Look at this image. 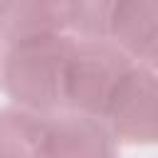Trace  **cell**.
Masks as SVG:
<instances>
[{"label": "cell", "mask_w": 158, "mask_h": 158, "mask_svg": "<svg viewBox=\"0 0 158 158\" xmlns=\"http://www.w3.org/2000/svg\"><path fill=\"white\" fill-rule=\"evenodd\" d=\"M67 30V0H0V40L5 44Z\"/></svg>", "instance_id": "5"}, {"label": "cell", "mask_w": 158, "mask_h": 158, "mask_svg": "<svg viewBox=\"0 0 158 158\" xmlns=\"http://www.w3.org/2000/svg\"><path fill=\"white\" fill-rule=\"evenodd\" d=\"M148 64H151V67H153V69L158 72V47H156V52L151 54V59H148Z\"/></svg>", "instance_id": "6"}, {"label": "cell", "mask_w": 158, "mask_h": 158, "mask_svg": "<svg viewBox=\"0 0 158 158\" xmlns=\"http://www.w3.org/2000/svg\"><path fill=\"white\" fill-rule=\"evenodd\" d=\"M77 35H37L7 44L0 59V84L17 104L35 111L62 109V81Z\"/></svg>", "instance_id": "1"}, {"label": "cell", "mask_w": 158, "mask_h": 158, "mask_svg": "<svg viewBox=\"0 0 158 158\" xmlns=\"http://www.w3.org/2000/svg\"><path fill=\"white\" fill-rule=\"evenodd\" d=\"M136 62L106 37H79L69 52L62 81V109L101 116L111 89Z\"/></svg>", "instance_id": "2"}, {"label": "cell", "mask_w": 158, "mask_h": 158, "mask_svg": "<svg viewBox=\"0 0 158 158\" xmlns=\"http://www.w3.org/2000/svg\"><path fill=\"white\" fill-rule=\"evenodd\" d=\"M101 118L114 141H158V72L146 62H131L111 89Z\"/></svg>", "instance_id": "3"}, {"label": "cell", "mask_w": 158, "mask_h": 158, "mask_svg": "<svg viewBox=\"0 0 158 158\" xmlns=\"http://www.w3.org/2000/svg\"><path fill=\"white\" fill-rule=\"evenodd\" d=\"M106 40L136 62H148L158 47V0H114Z\"/></svg>", "instance_id": "4"}]
</instances>
